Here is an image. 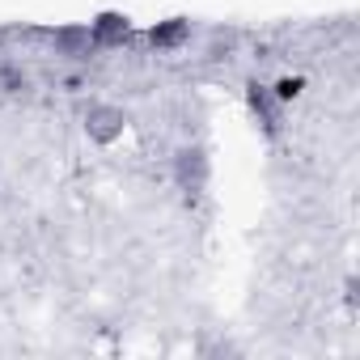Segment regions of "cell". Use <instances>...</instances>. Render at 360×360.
<instances>
[{
	"label": "cell",
	"mask_w": 360,
	"mask_h": 360,
	"mask_svg": "<svg viewBox=\"0 0 360 360\" xmlns=\"http://www.w3.org/2000/svg\"><path fill=\"white\" fill-rule=\"evenodd\" d=\"M18 89H26V77H22L13 64L0 60V94H18Z\"/></svg>",
	"instance_id": "obj_2"
},
{
	"label": "cell",
	"mask_w": 360,
	"mask_h": 360,
	"mask_svg": "<svg viewBox=\"0 0 360 360\" xmlns=\"http://www.w3.org/2000/svg\"><path fill=\"white\" fill-rule=\"evenodd\" d=\"M119 119H123L119 110H110V106H98V110L89 115V127H94V136H102V140H106V136H115V131H119Z\"/></svg>",
	"instance_id": "obj_1"
}]
</instances>
